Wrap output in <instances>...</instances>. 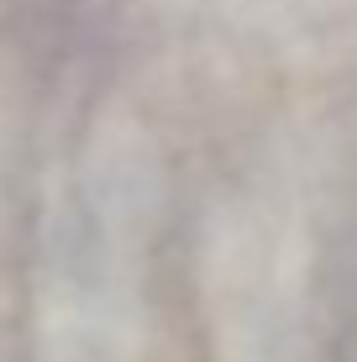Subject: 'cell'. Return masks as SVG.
I'll return each mask as SVG.
<instances>
[{"label":"cell","instance_id":"cell-2","mask_svg":"<svg viewBox=\"0 0 357 362\" xmlns=\"http://www.w3.org/2000/svg\"><path fill=\"white\" fill-rule=\"evenodd\" d=\"M216 362H315L305 315V257L294 231L263 210H231L211 231Z\"/></svg>","mask_w":357,"mask_h":362},{"label":"cell","instance_id":"cell-1","mask_svg":"<svg viewBox=\"0 0 357 362\" xmlns=\"http://www.w3.org/2000/svg\"><path fill=\"white\" fill-rule=\"evenodd\" d=\"M158 221L153 136L95 127L42 210L32 289L37 362H137L142 268Z\"/></svg>","mask_w":357,"mask_h":362}]
</instances>
